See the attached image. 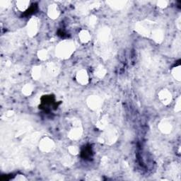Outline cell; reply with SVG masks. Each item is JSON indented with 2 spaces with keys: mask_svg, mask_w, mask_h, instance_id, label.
<instances>
[{
  "mask_svg": "<svg viewBox=\"0 0 181 181\" xmlns=\"http://www.w3.org/2000/svg\"><path fill=\"white\" fill-rule=\"evenodd\" d=\"M77 79L79 82L82 84H86L88 81V76L86 72L85 71H81V72H80L77 75Z\"/></svg>",
  "mask_w": 181,
  "mask_h": 181,
  "instance_id": "cell-3",
  "label": "cell"
},
{
  "mask_svg": "<svg viewBox=\"0 0 181 181\" xmlns=\"http://www.w3.org/2000/svg\"><path fill=\"white\" fill-rule=\"evenodd\" d=\"M72 45H73L70 44L68 42L64 43L59 45L58 50L59 55H60L62 57H67V56H69L72 53V48H73Z\"/></svg>",
  "mask_w": 181,
  "mask_h": 181,
  "instance_id": "cell-1",
  "label": "cell"
},
{
  "mask_svg": "<svg viewBox=\"0 0 181 181\" xmlns=\"http://www.w3.org/2000/svg\"><path fill=\"white\" fill-rule=\"evenodd\" d=\"M43 142L41 143V147L42 150L45 151V152H48L50 149L53 148V142L52 141L49 140V139H45V140L42 141Z\"/></svg>",
  "mask_w": 181,
  "mask_h": 181,
  "instance_id": "cell-2",
  "label": "cell"
},
{
  "mask_svg": "<svg viewBox=\"0 0 181 181\" xmlns=\"http://www.w3.org/2000/svg\"><path fill=\"white\" fill-rule=\"evenodd\" d=\"M160 98H161V100L165 104L169 103V101H171V94H169L168 91H163L160 94Z\"/></svg>",
  "mask_w": 181,
  "mask_h": 181,
  "instance_id": "cell-4",
  "label": "cell"
},
{
  "mask_svg": "<svg viewBox=\"0 0 181 181\" xmlns=\"http://www.w3.org/2000/svg\"><path fill=\"white\" fill-rule=\"evenodd\" d=\"M80 38H81V41L86 43L89 40V39H90V35H89V33H88L87 31H84L80 33Z\"/></svg>",
  "mask_w": 181,
  "mask_h": 181,
  "instance_id": "cell-5",
  "label": "cell"
}]
</instances>
